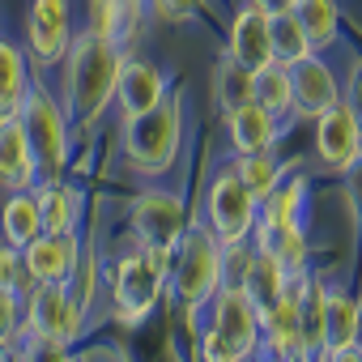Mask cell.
<instances>
[{
  "label": "cell",
  "mask_w": 362,
  "mask_h": 362,
  "mask_svg": "<svg viewBox=\"0 0 362 362\" xmlns=\"http://www.w3.org/2000/svg\"><path fill=\"white\" fill-rule=\"evenodd\" d=\"M119 43L103 39V35H86L77 30L69 52H64V77H60V103L64 115L73 124V132L90 136V128L111 111L115 98V73H119Z\"/></svg>",
  "instance_id": "6da1fadb"
},
{
  "label": "cell",
  "mask_w": 362,
  "mask_h": 362,
  "mask_svg": "<svg viewBox=\"0 0 362 362\" xmlns=\"http://www.w3.org/2000/svg\"><path fill=\"white\" fill-rule=\"evenodd\" d=\"M184 141H188V103L179 90H170L145 115L119 119L124 166L141 179H158V175L175 170V162L184 158Z\"/></svg>",
  "instance_id": "7a4b0ae2"
},
{
  "label": "cell",
  "mask_w": 362,
  "mask_h": 362,
  "mask_svg": "<svg viewBox=\"0 0 362 362\" xmlns=\"http://www.w3.org/2000/svg\"><path fill=\"white\" fill-rule=\"evenodd\" d=\"M218 286H222V243L201 218H192L188 230L175 243V256H170L166 298L184 315H192V311H201L214 298Z\"/></svg>",
  "instance_id": "3957f363"
},
{
  "label": "cell",
  "mask_w": 362,
  "mask_h": 362,
  "mask_svg": "<svg viewBox=\"0 0 362 362\" xmlns=\"http://www.w3.org/2000/svg\"><path fill=\"white\" fill-rule=\"evenodd\" d=\"M18 124L30 141V153L39 162V175L43 179H56V175H69V162H73V124L64 115V103L60 94L43 81V73L30 77L22 103H18Z\"/></svg>",
  "instance_id": "277c9868"
},
{
  "label": "cell",
  "mask_w": 362,
  "mask_h": 362,
  "mask_svg": "<svg viewBox=\"0 0 362 362\" xmlns=\"http://www.w3.org/2000/svg\"><path fill=\"white\" fill-rule=\"evenodd\" d=\"M103 298L107 311L119 328H141L166 298V277H158L149 269V260L141 256V247H124L111 264H103ZM170 303V298H166Z\"/></svg>",
  "instance_id": "5b68a950"
},
{
  "label": "cell",
  "mask_w": 362,
  "mask_h": 362,
  "mask_svg": "<svg viewBox=\"0 0 362 362\" xmlns=\"http://www.w3.org/2000/svg\"><path fill=\"white\" fill-rule=\"evenodd\" d=\"M256 197L247 192V184L235 175V166H218L214 179L205 184V226L218 235V243H243L256 230Z\"/></svg>",
  "instance_id": "8992f818"
},
{
  "label": "cell",
  "mask_w": 362,
  "mask_h": 362,
  "mask_svg": "<svg viewBox=\"0 0 362 362\" xmlns=\"http://www.w3.org/2000/svg\"><path fill=\"white\" fill-rule=\"evenodd\" d=\"M90 311L64 290V286H35V294L26 298V315L22 324L30 328L35 341H52L64 349H77L90 332Z\"/></svg>",
  "instance_id": "52a82bcc"
},
{
  "label": "cell",
  "mask_w": 362,
  "mask_h": 362,
  "mask_svg": "<svg viewBox=\"0 0 362 362\" xmlns=\"http://www.w3.org/2000/svg\"><path fill=\"white\" fill-rule=\"evenodd\" d=\"M124 222H128V230H132V243H162V247H175L179 235L188 230L192 214H188L184 192L162 188V184H149V188H141V192L132 197Z\"/></svg>",
  "instance_id": "ba28073f"
},
{
  "label": "cell",
  "mask_w": 362,
  "mask_h": 362,
  "mask_svg": "<svg viewBox=\"0 0 362 362\" xmlns=\"http://www.w3.org/2000/svg\"><path fill=\"white\" fill-rule=\"evenodd\" d=\"M77 35L73 0H30L26 5V60L35 73H52Z\"/></svg>",
  "instance_id": "9c48e42d"
},
{
  "label": "cell",
  "mask_w": 362,
  "mask_h": 362,
  "mask_svg": "<svg viewBox=\"0 0 362 362\" xmlns=\"http://www.w3.org/2000/svg\"><path fill=\"white\" fill-rule=\"evenodd\" d=\"M311 149L328 175H354L362 166V128L345 107V98H337L311 119Z\"/></svg>",
  "instance_id": "30bf717a"
},
{
  "label": "cell",
  "mask_w": 362,
  "mask_h": 362,
  "mask_svg": "<svg viewBox=\"0 0 362 362\" xmlns=\"http://www.w3.org/2000/svg\"><path fill=\"white\" fill-rule=\"evenodd\" d=\"M166 94H170V77H166L149 56L124 47V52H119V73H115V98H111L115 119L145 115V111L158 107Z\"/></svg>",
  "instance_id": "8fae6325"
},
{
  "label": "cell",
  "mask_w": 362,
  "mask_h": 362,
  "mask_svg": "<svg viewBox=\"0 0 362 362\" xmlns=\"http://www.w3.org/2000/svg\"><path fill=\"white\" fill-rule=\"evenodd\" d=\"M209 328H218L243 358L247 354H256L260 349V315H256V307H252V298L243 294V290H230V286H218L214 290V298L197 311Z\"/></svg>",
  "instance_id": "7c38bea8"
},
{
  "label": "cell",
  "mask_w": 362,
  "mask_h": 362,
  "mask_svg": "<svg viewBox=\"0 0 362 362\" xmlns=\"http://www.w3.org/2000/svg\"><path fill=\"white\" fill-rule=\"evenodd\" d=\"M35 201H39V218H43V235H77L86 230V188L73 184L69 175L56 179H39L35 184Z\"/></svg>",
  "instance_id": "4fadbf2b"
},
{
  "label": "cell",
  "mask_w": 362,
  "mask_h": 362,
  "mask_svg": "<svg viewBox=\"0 0 362 362\" xmlns=\"http://www.w3.org/2000/svg\"><path fill=\"white\" fill-rule=\"evenodd\" d=\"M290 86H294V119H315L324 107L341 98V73L328 64L324 52H311L298 64H290Z\"/></svg>",
  "instance_id": "5bb4252c"
},
{
  "label": "cell",
  "mask_w": 362,
  "mask_h": 362,
  "mask_svg": "<svg viewBox=\"0 0 362 362\" xmlns=\"http://www.w3.org/2000/svg\"><path fill=\"white\" fill-rule=\"evenodd\" d=\"M222 136H226L230 158H239V153H264V149L281 145L286 124L277 115H269L264 107L243 103V107H226L222 111Z\"/></svg>",
  "instance_id": "9a60e30c"
},
{
  "label": "cell",
  "mask_w": 362,
  "mask_h": 362,
  "mask_svg": "<svg viewBox=\"0 0 362 362\" xmlns=\"http://www.w3.org/2000/svg\"><path fill=\"white\" fill-rule=\"evenodd\" d=\"M81 247H86V230H77V235H35L22 247V264L39 286H64L69 273L81 260Z\"/></svg>",
  "instance_id": "2e32d148"
},
{
  "label": "cell",
  "mask_w": 362,
  "mask_h": 362,
  "mask_svg": "<svg viewBox=\"0 0 362 362\" xmlns=\"http://www.w3.org/2000/svg\"><path fill=\"white\" fill-rule=\"evenodd\" d=\"M226 60L243 64V69H260L273 60V35H269V13L256 5L235 9V18L226 22Z\"/></svg>",
  "instance_id": "e0dca14e"
},
{
  "label": "cell",
  "mask_w": 362,
  "mask_h": 362,
  "mask_svg": "<svg viewBox=\"0 0 362 362\" xmlns=\"http://www.w3.org/2000/svg\"><path fill=\"white\" fill-rule=\"evenodd\" d=\"M39 162L30 153V141L18 124V115H0V188L18 192V188H35L39 184Z\"/></svg>",
  "instance_id": "ac0fdd59"
},
{
  "label": "cell",
  "mask_w": 362,
  "mask_h": 362,
  "mask_svg": "<svg viewBox=\"0 0 362 362\" xmlns=\"http://www.w3.org/2000/svg\"><path fill=\"white\" fill-rule=\"evenodd\" d=\"M307 197H311V179H307L303 170H290L281 184L256 205V230H252V235H264V230H277V226L303 222V214H307Z\"/></svg>",
  "instance_id": "d6986e66"
},
{
  "label": "cell",
  "mask_w": 362,
  "mask_h": 362,
  "mask_svg": "<svg viewBox=\"0 0 362 362\" xmlns=\"http://www.w3.org/2000/svg\"><path fill=\"white\" fill-rule=\"evenodd\" d=\"M358 345V294L345 286H328L324 294V354Z\"/></svg>",
  "instance_id": "ffe728a7"
},
{
  "label": "cell",
  "mask_w": 362,
  "mask_h": 362,
  "mask_svg": "<svg viewBox=\"0 0 362 362\" xmlns=\"http://www.w3.org/2000/svg\"><path fill=\"white\" fill-rule=\"evenodd\" d=\"M252 103L264 107L269 115H277L286 128L294 124V86H290V69L269 60L260 69H252Z\"/></svg>",
  "instance_id": "44dd1931"
},
{
  "label": "cell",
  "mask_w": 362,
  "mask_h": 362,
  "mask_svg": "<svg viewBox=\"0 0 362 362\" xmlns=\"http://www.w3.org/2000/svg\"><path fill=\"white\" fill-rule=\"evenodd\" d=\"M311 43V52H337L341 47V5L337 0H294L290 9Z\"/></svg>",
  "instance_id": "7402d4cb"
},
{
  "label": "cell",
  "mask_w": 362,
  "mask_h": 362,
  "mask_svg": "<svg viewBox=\"0 0 362 362\" xmlns=\"http://www.w3.org/2000/svg\"><path fill=\"white\" fill-rule=\"evenodd\" d=\"M35 235H43V218H39L35 188L5 192V201H0V239L13 243V247H26Z\"/></svg>",
  "instance_id": "603a6c76"
},
{
  "label": "cell",
  "mask_w": 362,
  "mask_h": 362,
  "mask_svg": "<svg viewBox=\"0 0 362 362\" xmlns=\"http://www.w3.org/2000/svg\"><path fill=\"white\" fill-rule=\"evenodd\" d=\"M30 77H35V69L26 60V47L13 43L9 35H0V115H13L18 111Z\"/></svg>",
  "instance_id": "cb8c5ba5"
},
{
  "label": "cell",
  "mask_w": 362,
  "mask_h": 362,
  "mask_svg": "<svg viewBox=\"0 0 362 362\" xmlns=\"http://www.w3.org/2000/svg\"><path fill=\"white\" fill-rule=\"evenodd\" d=\"M230 166H235V175L247 184V192L256 197V201H264L281 179L290 175V162L277 153V149H264V153H239V158H230Z\"/></svg>",
  "instance_id": "d4e9b609"
},
{
  "label": "cell",
  "mask_w": 362,
  "mask_h": 362,
  "mask_svg": "<svg viewBox=\"0 0 362 362\" xmlns=\"http://www.w3.org/2000/svg\"><path fill=\"white\" fill-rule=\"evenodd\" d=\"M256 247L273 252L281 260L286 273H303L311 269V239H307V226L303 222H290V226H277V230H264V235H252Z\"/></svg>",
  "instance_id": "484cf974"
},
{
  "label": "cell",
  "mask_w": 362,
  "mask_h": 362,
  "mask_svg": "<svg viewBox=\"0 0 362 362\" xmlns=\"http://www.w3.org/2000/svg\"><path fill=\"white\" fill-rule=\"evenodd\" d=\"M286 281H290V273L281 269V260H277L273 252H264V247H256V260H252V273H247V281H243V294L252 298V307H256V315L273 307V298H277V294L286 290Z\"/></svg>",
  "instance_id": "4316f807"
},
{
  "label": "cell",
  "mask_w": 362,
  "mask_h": 362,
  "mask_svg": "<svg viewBox=\"0 0 362 362\" xmlns=\"http://www.w3.org/2000/svg\"><path fill=\"white\" fill-rule=\"evenodd\" d=\"M103 252H98V243L86 235V247H81V260H77V269L69 273V281H64V290L94 315V307L103 303Z\"/></svg>",
  "instance_id": "83f0119b"
},
{
  "label": "cell",
  "mask_w": 362,
  "mask_h": 362,
  "mask_svg": "<svg viewBox=\"0 0 362 362\" xmlns=\"http://www.w3.org/2000/svg\"><path fill=\"white\" fill-rule=\"evenodd\" d=\"M269 35H273V60L277 64L290 69L303 56H311V43H307V35H303V26H298L294 13H273L269 18Z\"/></svg>",
  "instance_id": "f1b7e54d"
},
{
  "label": "cell",
  "mask_w": 362,
  "mask_h": 362,
  "mask_svg": "<svg viewBox=\"0 0 362 362\" xmlns=\"http://www.w3.org/2000/svg\"><path fill=\"white\" fill-rule=\"evenodd\" d=\"M184 320H188V337H192V358H197V362H239V358H243V354H239L218 328H209L197 311L184 315Z\"/></svg>",
  "instance_id": "f546056e"
},
{
  "label": "cell",
  "mask_w": 362,
  "mask_h": 362,
  "mask_svg": "<svg viewBox=\"0 0 362 362\" xmlns=\"http://www.w3.org/2000/svg\"><path fill=\"white\" fill-rule=\"evenodd\" d=\"M214 98H218L222 111L252 103V69H243L235 60H222L218 64V77H214Z\"/></svg>",
  "instance_id": "4dcf8cb0"
},
{
  "label": "cell",
  "mask_w": 362,
  "mask_h": 362,
  "mask_svg": "<svg viewBox=\"0 0 362 362\" xmlns=\"http://www.w3.org/2000/svg\"><path fill=\"white\" fill-rule=\"evenodd\" d=\"M81 30L119 43V0H81Z\"/></svg>",
  "instance_id": "1f68e13d"
},
{
  "label": "cell",
  "mask_w": 362,
  "mask_h": 362,
  "mask_svg": "<svg viewBox=\"0 0 362 362\" xmlns=\"http://www.w3.org/2000/svg\"><path fill=\"white\" fill-rule=\"evenodd\" d=\"M0 286L5 290H13V294H22V303L35 294V277L26 273V264H22V247H13V243H5L0 239Z\"/></svg>",
  "instance_id": "d6a6232c"
},
{
  "label": "cell",
  "mask_w": 362,
  "mask_h": 362,
  "mask_svg": "<svg viewBox=\"0 0 362 362\" xmlns=\"http://www.w3.org/2000/svg\"><path fill=\"white\" fill-rule=\"evenodd\" d=\"M252 260H256V243L243 239V243H222V286L230 290H243L247 273H252Z\"/></svg>",
  "instance_id": "836d02e7"
},
{
  "label": "cell",
  "mask_w": 362,
  "mask_h": 362,
  "mask_svg": "<svg viewBox=\"0 0 362 362\" xmlns=\"http://www.w3.org/2000/svg\"><path fill=\"white\" fill-rule=\"evenodd\" d=\"M209 9V0H149V22L166 26H188Z\"/></svg>",
  "instance_id": "e575fe53"
},
{
  "label": "cell",
  "mask_w": 362,
  "mask_h": 362,
  "mask_svg": "<svg viewBox=\"0 0 362 362\" xmlns=\"http://www.w3.org/2000/svg\"><path fill=\"white\" fill-rule=\"evenodd\" d=\"M22 315H26V303L22 294L0 286V354H9L13 341H18V328H22Z\"/></svg>",
  "instance_id": "d590c367"
},
{
  "label": "cell",
  "mask_w": 362,
  "mask_h": 362,
  "mask_svg": "<svg viewBox=\"0 0 362 362\" xmlns=\"http://www.w3.org/2000/svg\"><path fill=\"white\" fill-rule=\"evenodd\" d=\"M341 98H345V107L354 111V119H358V128H362V56H358V52H349V60H345Z\"/></svg>",
  "instance_id": "8d00e7d4"
},
{
  "label": "cell",
  "mask_w": 362,
  "mask_h": 362,
  "mask_svg": "<svg viewBox=\"0 0 362 362\" xmlns=\"http://www.w3.org/2000/svg\"><path fill=\"white\" fill-rule=\"evenodd\" d=\"M77 362H128V358L115 345H98V349H77Z\"/></svg>",
  "instance_id": "74e56055"
},
{
  "label": "cell",
  "mask_w": 362,
  "mask_h": 362,
  "mask_svg": "<svg viewBox=\"0 0 362 362\" xmlns=\"http://www.w3.org/2000/svg\"><path fill=\"white\" fill-rule=\"evenodd\" d=\"M247 5H256V9H264V13L273 18V13H290L294 0H247Z\"/></svg>",
  "instance_id": "f35d334b"
},
{
  "label": "cell",
  "mask_w": 362,
  "mask_h": 362,
  "mask_svg": "<svg viewBox=\"0 0 362 362\" xmlns=\"http://www.w3.org/2000/svg\"><path fill=\"white\" fill-rule=\"evenodd\" d=\"M324 362H362V345H349V349H337V354H324Z\"/></svg>",
  "instance_id": "ab89813d"
},
{
  "label": "cell",
  "mask_w": 362,
  "mask_h": 362,
  "mask_svg": "<svg viewBox=\"0 0 362 362\" xmlns=\"http://www.w3.org/2000/svg\"><path fill=\"white\" fill-rule=\"evenodd\" d=\"M0 362H30L26 349H9V354H0Z\"/></svg>",
  "instance_id": "60d3db41"
},
{
  "label": "cell",
  "mask_w": 362,
  "mask_h": 362,
  "mask_svg": "<svg viewBox=\"0 0 362 362\" xmlns=\"http://www.w3.org/2000/svg\"><path fill=\"white\" fill-rule=\"evenodd\" d=\"M358 345H362V290H358Z\"/></svg>",
  "instance_id": "b9f144b4"
},
{
  "label": "cell",
  "mask_w": 362,
  "mask_h": 362,
  "mask_svg": "<svg viewBox=\"0 0 362 362\" xmlns=\"http://www.w3.org/2000/svg\"><path fill=\"white\" fill-rule=\"evenodd\" d=\"M239 362H256V354H247V358H239Z\"/></svg>",
  "instance_id": "7bdbcfd3"
}]
</instances>
